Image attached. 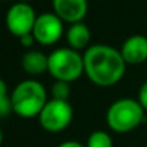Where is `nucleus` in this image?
Segmentation results:
<instances>
[{
  "mask_svg": "<svg viewBox=\"0 0 147 147\" xmlns=\"http://www.w3.org/2000/svg\"><path fill=\"white\" fill-rule=\"evenodd\" d=\"M84 74L98 87H111L117 84L126 73V61L120 50L110 45H92L83 51Z\"/></svg>",
  "mask_w": 147,
  "mask_h": 147,
  "instance_id": "obj_1",
  "label": "nucleus"
},
{
  "mask_svg": "<svg viewBox=\"0 0 147 147\" xmlns=\"http://www.w3.org/2000/svg\"><path fill=\"white\" fill-rule=\"evenodd\" d=\"M10 100L16 116L22 119H34L39 117L40 111L49 101V94L40 82L26 79L16 84L10 93Z\"/></svg>",
  "mask_w": 147,
  "mask_h": 147,
  "instance_id": "obj_2",
  "label": "nucleus"
},
{
  "mask_svg": "<svg viewBox=\"0 0 147 147\" xmlns=\"http://www.w3.org/2000/svg\"><path fill=\"white\" fill-rule=\"evenodd\" d=\"M144 109L137 98H119L113 101L106 111V123L116 133H129L144 121Z\"/></svg>",
  "mask_w": 147,
  "mask_h": 147,
  "instance_id": "obj_3",
  "label": "nucleus"
},
{
  "mask_svg": "<svg viewBox=\"0 0 147 147\" xmlns=\"http://www.w3.org/2000/svg\"><path fill=\"white\" fill-rule=\"evenodd\" d=\"M49 73L54 80L73 83L84 74L83 54L70 47H59L49 53Z\"/></svg>",
  "mask_w": 147,
  "mask_h": 147,
  "instance_id": "obj_4",
  "label": "nucleus"
},
{
  "mask_svg": "<svg viewBox=\"0 0 147 147\" xmlns=\"http://www.w3.org/2000/svg\"><path fill=\"white\" fill-rule=\"evenodd\" d=\"M37 119L43 130L49 133H60L70 126L73 120V107L69 100L49 98Z\"/></svg>",
  "mask_w": 147,
  "mask_h": 147,
  "instance_id": "obj_5",
  "label": "nucleus"
},
{
  "mask_svg": "<svg viewBox=\"0 0 147 147\" xmlns=\"http://www.w3.org/2000/svg\"><path fill=\"white\" fill-rule=\"evenodd\" d=\"M36 19H37V13L34 11L30 3L16 1L6 11L4 22L9 33L20 39L33 32Z\"/></svg>",
  "mask_w": 147,
  "mask_h": 147,
  "instance_id": "obj_6",
  "label": "nucleus"
},
{
  "mask_svg": "<svg viewBox=\"0 0 147 147\" xmlns=\"http://www.w3.org/2000/svg\"><path fill=\"white\" fill-rule=\"evenodd\" d=\"M64 22L53 11H45L37 14L32 34L37 45L53 46L64 36Z\"/></svg>",
  "mask_w": 147,
  "mask_h": 147,
  "instance_id": "obj_7",
  "label": "nucleus"
},
{
  "mask_svg": "<svg viewBox=\"0 0 147 147\" xmlns=\"http://www.w3.org/2000/svg\"><path fill=\"white\" fill-rule=\"evenodd\" d=\"M51 7L53 13L67 24L83 22L89 11L87 0H51Z\"/></svg>",
  "mask_w": 147,
  "mask_h": 147,
  "instance_id": "obj_8",
  "label": "nucleus"
},
{
  "mask_svg": "<svg viewBox=\"0 0 147 147\" xmlns=\"http://www.w3.org/2000/svg\"><path fill=\"white\" fill-rule=\"evenodd\" d=\"M120 53L126 64H142L147 60V37L143 34H133L127 37L121 47Z\"/></svg>",
  "mask_w": 147,
  "mask_h": 147,
  "instance_id": "obj_9",
  "label": "nucleus"
},
{
  "mask_svg": "<svg viewBox=\"0 0 147 147\" xmlns=\"http://www.w3.org/2000/svg\"><path fill=\"white\" fill-rule=\"evenodd\" d=\"M66 42H67V47L77 51H84L87 50L92 45V32L89 29V26L84 22H79V23H73L69 24V27L66 29L64 33Z\"/></svg>",
  "mask_w": 147,
  "mask_h": 147,
  "instance_id": "obj_10",
  "label": "nucleus"
},
{
  "mask_svg": "<svg viewBox=\"0 0 147 147\" xmlns=\"http://www.w3.org/2000/svg\"><path fill=\"white\" fill-rule=\"evenodd\" d=\"M22 69L30 76H40L49 71V54L30 49L22 56Z\"/></svg>",
  "mask_w": 147,
  "mask_h": 147,
  "instance_id": "obj_11",
  "label": "nucleus"
},
{
  "mask_svg": "<svg viewBox=\"0 0 147 147\" xmlns=\"http://www.w3.org/2000/svg\"><path fill=\"white\" fill-rule=\"evenodd\" d=\"M86 147H113V139L104 130H94L89 134Z\"/></svg>",
  "mask_w": 147,
  "mask_h": 147,
  "instance_id": "obj_12",
  "label": "nucleus"
},
{
  "mask_svg": "<svg viewBox=\"0 0 147 147\" xmlns=\"http://www.w3.org/2000/svg\"><path fill=\"white\" fill-rule=\"evenodd\" d=\"M70 84L71 83L54 80V83H53V86L50 89L51 98H56V100H69V97H70Z\"/></svg>",
  "mask_w": 147,
  "mask_h": 147,
  "instance_id": "obj_13",
  "label": "nucleus"
},
{
  "mask_svg": "<svg viewBox=\"0 0 147 147\" xmlns=\"http://www.w3.org/2000/svg\"><path fill=\"white\" fill-rule=\"evenodd\" d=\"M10 113H13V107H11V100L9 96L0 100V117H7Z\"/></svg>",
  "mask_w": 147,
  "mask_h": 147,
  "instance_id": "obj_14",
  "label": "nucleus"
},
{
  "mask_svg": "<svg viewBox=\"0 0 147 147\" xmlns=\"http://www.w3.org/2000/svg\"><path fill=\"white\" fill-rule=\"evenodd\" d=\"M137 101L142 104V107L147 111V82H144L140 89H139V93H137Z\"/></svg>",
  "mask_w": 147,
  "mask_h": 147,
  "instance_id": "obj_15",
  "label": "nucleus"
},
{
  "mask_svg": "<svg viewBox=\"0 0 147 147\" xmlns=\"http://www.w3.org/2000/svg\"><path fill=\"white\" fill-rule=\"evenodd\" d=\"M19 42H20V45H22L24 49H27V50H30L36 45V39H34V36H33L32 33H30V34H26V36H23V37H20Z\"/></svg>",
  "mask_w": 147,
  "mask_h": 147,
  "instance_id": "obj_16",
  "label": "nucleus"
},
{
  "mask_svg": "<svg viewBox=\"0 0 147 147\" xmlns=\"http://www.w3.org/2000/svg\"><path fill=\"white\" fill-rule=\"evenodd\" d=\"M10 96V93H9V89H7V84H6V82L0 77V100L1 98H6Z\"/></svg>",
  "mask_w": 147,
  "mask_h": 147,
  "instance_id": "obj_17",
  "label": "nucleus"
},
{
  "mask_svg": "<svg viewBox=\"0 0 147 147\" xmlns=\"http://www.w3.org/2000/svg\"><path fill=\"white\" fill-rule=\"evenodd\" d=\"M57 147H86V144H83L77 140H66V142L60 143Z\"/></svg>",
  "mask_w": 147,
  "mask_h": 147,
  "instance_id": "obj_18",
  "label": "nucleus"
},
{
  "mask_svg": "<svg viewBox=\"0 0 147 147\" xmlns=\"http://www.w3.org/2000/svg\"><path fill=\"white\" fill-rule=\"evenodd\" d=\"M1 143H3V131L0 129V146H1Z\"/></svg>",
  "mask_w": 147,
  "mask_h": 147,
  "instance_id": "obj_19",
  "label": "nucleus"
},
{
  "mask_svg": "<svg viewBox=\"0 0 147 147\" xmlns=\"http://www.w3.org/2000/svg\"><path fill=\"white\" fill-rule=\"evenodd\" d=\"M19 1H26V3H29V1H32V0H19Z\"/></svg>",
  "mask_w": 147,
  "mask_h": 147,
  "instance_id": "obj_20",
  "label": "nucleus"
}]
</instances>
